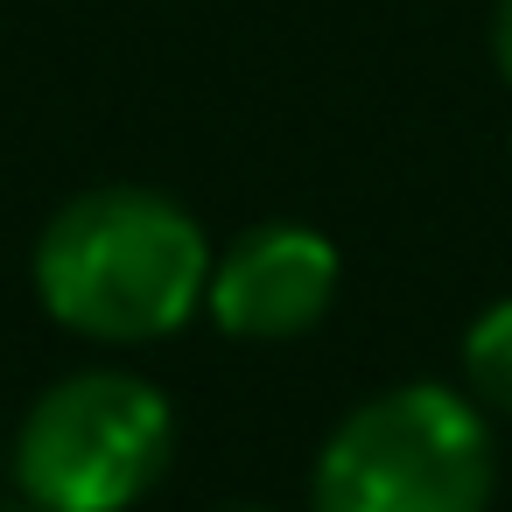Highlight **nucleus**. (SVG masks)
I'll use <instances>...</instances> for the list:
<instances>
[{"label": "nucleus", "mask_w": 512, "mask_h": 512, "mask_svg": "<svg viewBox=\"0 0 512 512\" xmlns=\"http://www.w3.org/2000/svg\"><path fill=\"white\" fill-rule=\"evenodd\" d=\"M211 281V246L190 211L155 190H85L36 239L43 309L99 344H148L190 323Z\"/></svg>", "instance_id": "obj_1"}, {"label": "nucleus", "mask_w": 512, "mask_h": 512, "mask_svg": "<svg viewBox=\"0 0 512 512\" xmlns=\"http://www.w3.org/2000/svg\"><path fill=\"white\" fill-rule=\"evenodd\" d=\"M498 442L449 386H393L316 456V512H484Z\"/></svg>", "instance_id": "obj_2"}, {"label": "nucleus", "mask_w": 512, "mask_h": 512, "mask_svg": "<svg viewBox=\"0 0 512 512\" xmlns=\"http://www.w3.org/2000/svg\"><path fill=\"white\" fill-rule=\"evenodd\" d=\"M169 449L176 414L148 379L71 372L29 407L15 435V477L36 498V512H127L155 491Z\"/></svg>", "instance_id": "obj_3"}, {"label": "nucleus", "mask_w": 512, "mask_h": 512, "mask_svg": "<svg viewBox=\"0 0 512 512\" xmlns=\"http://www.w3.org/2000/svg\"><path fill=\"white\" fill-rule=\"evenodd\" d=\"M337 295V246L309 225H253L211 260L204 309L232 337H302Z\"/></svg>", "instance_id": "obj_4"}, {"label": "nucleus", "mask_w": 512, "mask_h": 512, "mask_svg": "<svg viewBox=\"0 0 512 512\" xmlns=\"http://www.w3.org/2000/svg\"><path fill=\"white\" fill-rule=\"evenodd\" d=\"M463 379L491 414H512V302H491L463 337Z\"/></svg>", "instance_id": "obj_5"}, {"label": "nucleus", "mask_w": 512, "mask_h": 512, "mask_svg": "<svg viewBox=\"0 0 512 512\" xmlns=\"http://www.w3.org/2000/svg\"><path fill=\"white\" fill-rule=\"evenodd\" d=\"M491 50H498L505 85H512V0H498V15H491Z\"/></svg>", "instance_id": "obj_6"}, {"label": "nucleus", "mask_w": 512, "mask_h": 512, "mask_svg": "<svg viewBox=\"0 0 512 512\" xmlns=\"http://www.w3.org/2000/svg\"><path fill=\"white\" fill-rule=\"evenodd\" d=\"M225 512H267V505H225Z\"/></svg>", "instance_id": "obj_7"}]
</instances>
